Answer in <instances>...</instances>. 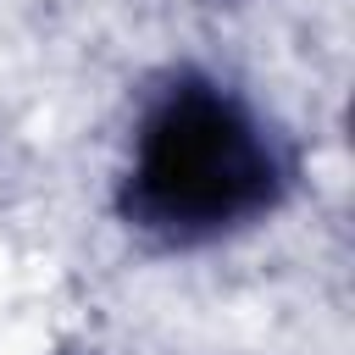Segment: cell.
Wrapping results in <instances>:
<instances>
[{"mask_svg": "<svg viewBox=\"0 0 355 355\" xmlns=\"http://www.w3.org/2000/svg\"><path fill=\"white\" fill-rule=\"evenodd\" d=\"M288 178L294 161L283 139L239 89L178 72L139 111L116 205L133 233L194 250L266 222L283 205Z\"/></svg>", "mask_w": 355, "mask_h": 355, "instance_id": "obj_1", "label": "cell"}]
</instances>
